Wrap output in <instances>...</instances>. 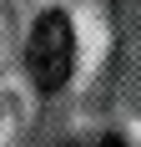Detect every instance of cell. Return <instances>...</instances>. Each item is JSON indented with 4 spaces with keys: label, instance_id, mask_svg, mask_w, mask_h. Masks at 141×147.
<instances>
[{
    "label": "cell",
    "instance_id": "obj_1",
    "mask_svg": "<svg viewBox=\"0 0 141 147\" xmlns=\"http://www.w3.org/2000/svg\"><path fill=\"white\" fill-rule=\"evenodd\" d=\"M25 66L30 81L41 91H61L70 81V66H76V36H70V20L61 10H45L35 26H30L25 41Z\"/></svg>",
    "mask_w": 141,
    "mask_h": 147
},
{
    "label": "cell",
    "instance_id": "obj_2",
    "mask_svg": "<svg viewBox=\"0 0 141 147\" xmlns=\"http://www.w3.org/2000/svg\"><path fill=\"white\" fill-rule=\"evenodd\" d=\"M96 147H126V142H121V137H101Z\"/></svg>",
    "mask_w": 141,
    "mask_h": 147
}]
</instances>
